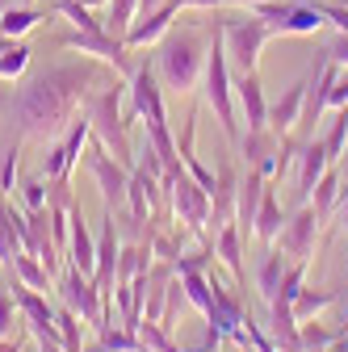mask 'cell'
<instances>
[{
    "instance_id": "cell-37",
    "label": "cell",
    "mask_w": 348,
    "mask_h": 352,
    "mask_svg": "<svg viewBox=\"0 0 348 352\" xmlns=\"http://www.w3.org/2000/svg\"><path fill=\"white\" fill-rule=\"evenodd\" d=\"M17 189L25 197V210H47V176H21Z\"/></svg>"
},
{
    "instance_id": "cell-30",
    "label": "cell",
    "mask_w": 348,
    "mask_h": 352,
    "mask_svg": "<svg viewBox=\"0 0 348 352\" xmlns=\"http://www.w3.org/2000/svg\"><path fill=\"white\" fill-rule=\"evenodd\" d=\"M139 17V0H109V13H105V34L126 38V30L135 25Z\"/></svg>"
},
{
    "instance_id": "cell-11",
    "label": "cell",
    "mask_w": 348,
    "mask_h": 352,
    "mask_svg": "<svg viewBox=\"0 0 348 352\" xmlns=\"http://www.w3.org/2000/svg\"><path fill=\"white\" fill-rule=\"evenodd\" d=\"M239 155H243V168H256L265 172V181L273 185L277 172H281V139L273 135V130H248V135L239 139Z\"/></svg>"
},
{
    "instance_id": "cell-24",
    "label": "cell",
    "mask_w": 348,
    "mask_h": 352,
    "mask_svg": "<svg viewBox=\"0 0 348 352\" xmlns=\"http://www.w3.org/2000/svg\"><path fill=\"white\" fill-rule=\"evenodd\" d=\"M42 21H51V9L42 13V9H34V5H13V9H5L0 13V34L5 38H25L34 25H42Z\"/></svg>"
},
{
    "instance_id": "cell-45",
    "label": "cell",
    "mask_w": 348,
    "mask_h": 352,
    "mask_svg": "<svg viewBox=\"0 0 348 352\" xmlns=\"http://www.w3.org/2000/svg\"><path fill=\"white\" fill-rule=\"evenodd\" d=\"M336 214H340V227L348 231V185H344V193H340V210H336Z\"/></svg>"
},
{
    "instance_id": "cell-10",
    "label": "cell",
    "mask_w": 348,
    "mask_h": 352,
    "mask_svg": "<svg viewBox=\"0 0 348 352\" xmlns=\"http://www.w3.org/2000/svg\"><path fill=\"white\" fill-rule=\"evenodd\" d=\"M319 214H315V206L307 201L294 218H285V227H281V235H277V243H281V252L290 256V260H307L311 264V256H315V243H319Z\"/></svg>"
},
{
    "instance_id": "cell-5",
    "label": "cell",
    "mask_w": 348,
    "mask_h": 352,
    "mask_svg": "<svg viewBox=\"0 0 348 352\" xmlns=\"http://www.w3.org/2000/svg\"><path fill=\"white\" fill-rule=\"evenodd\" d=\"M269 38H273V34H269V25L260 21L252 9H248V17L227 21V25H223V47H227V63H231V72H235V76L256 72Z\"/></svg>"
},
{
    "instance_id": "cell-50",
    "label": "cell",
    "mask_w": 348,
    "mask_h": 352,
    "mask_svg": "<svg viewBox=\"0 0 348 352\" xmlns=\"http://www.w3.org/2000/svg\"><path fill=\"white\" fill-rule=\"evenodd\" d=\"M340 331H348V319H344V323H340Z\"/></svg>"
},
{
    "instance_id": "cell-47",
    "label": "cell",
    "mask_w": 348,
    "mask_h": 352,
    "mask_svg": "<svg viewBox=\"0 0 348 352\" xmlns=\"http://www.w3.org/2000/svg\"><path fill=\"white\" fill-rule=\"evenodd\" d=\"M231 5H243V9H252V5H265V0H231Z\"/></svg>"
},
{
    "instance_id": "cell-40",
    "label": "cell",
    "mask_w": 348,
    "mask_h": 352,
    "mask_svg": "<svg viewBox=\"0 0 348 352\" xmlns=\"http://www.w3.org/2000/svg\"><path fill=\"white\" fill-rule=\"evenodd\" d=\"M17 315H21V311H17V298L0 289V336H13V319H17Z\"/></svg>"
},
{
    "instance_id": "cell-38",
    "label": "cell",
    "mask_w": 348,
    "mask_h": 352,
    "mask_svg": "<svg viewBox=\"0 0 348 352\" xmlns=\"http://www.w3.org/2000/svg\"><path fill=\"white\" fill-rule=\"evenodd\" d=\"M21 135L13 139V147L5 151V164H0V193H9V189H17V164H21Z\"/></svg>"
},
{
    "instance_id": "cell-46",
    "label": "cell",
    "mask_w": 348,
    "mask_h": 352,
    "mask_svg": "<svg viewBox=\"0 0 348 352\" xmlns=\"http://www.w3.org/2000/svg\"><path fill=\"white\" fill-rule=\"evenodd\" d=\"M38 352H67L63 344H38Z\"/></svg>"
},
{
    "instance_id": "cell-21",
    "label": "cell",
    "mask_w": 348,
    "mask_h": 352,
    "mask_svg": "<svg viewBox=\"0 0 348 352\" xmlns=\"http://www.w3.org/2000/svg\"><path fill=\"white\" fill-rule=\"evenodd\" d=\"M340 298H348V289H315V285H302L298 298H294V319L298 323H307V319H319L327 306H336Z\"/></svg>"
},
{
    "instance_id": "cell-32",
    "label": "cell",
    "mask_w": 348,
    "mask_h": 352,
    "mask_svg": "<svg viewBox=\"0 0 348 352\" xmlns=\"http://www.w3.org/2000/svg\"><path fill=\"white\" fill-rule=\"evenodd\" d=\"M55 323H59V340H63V348H67V352H84V340H80V323H84V319L72 311L67 302L55 306Z\"/></svg>"
},
{
    "instance_id": "cell-31",
    "label": "cell",
    "mask_w": 348,
    "mask_h": 352,
    "mask_svg": "<svg viewBox=\"0 0 348 352\" xmlns=\"http://www.w3.org/2000/svg\"><path fill=\"white\" fill-rule=\"evenodd\" d=\"M323 147H327L331 164L344 160V151H348V105L336 109V118H331V126H327V135H323Z\"/></svg>"
},
{
    "instance_id": "cell-16",
    "label": "cell",
    "mask_w": 348,
    "mask_h": 352,
    "mask_svg": "<svg viewBox=\"0 0 348 352\" xmlns=\"http://www.w3.org/2000/svg\"><path fill=\"white\" fill-rule=\"evenodd\" d=\"M67 264H76V269L89 273V277H93V264H97V239L89 235V223H84L80 201L67 214Z\"/></svg>"
},
{
    "instance_id": "cell-39",
    "label": "cell",
    "mask_w": 348,
    "mask_h": 352,
    "mask_svg": "<svg viewBox=\"0 0 348 352\" xmlns=\"http://www.w3.org/2000/svg\"><path fill=\"white\" fill-rule=\"evenodd\" d=\"M323 59H327V63H336V67H348V34H344V30H336V34L327 38Z\"/></svg>"
},
{
    "instance_id": "cell-15",
    "label": "cell",
    "mask_w": 348,
    "mask_h": 352,
    "mask_svg": "<svg viewBox=\"0 0 348 352\" xmlns=\"http://www.w3.org/2000/svg\"><path fill=\"white\" fill-rule=\"evenodd\" d=\"M235 109H239V122L248 130H265L269 126V101H265V88H260L256 72L235 76Z\"/></svg>"
},
{
    "instance_id": "cell-53",
    "label": "cell",
    "mask_w": 348,
    "mask_h": 352,
    "mask_svg": "<svg viewBox=\"0 0 348 352\" xmlns=\"http://www.w3.org/2000/svg\"><path fill=\"white\" fill-rule=\"evenodd\" d=\"M25 5H30V0H25Z\"/></svg>"
},
{
    "instance_id": "cell-52",
    "label": "cell",
    "mask_w": 348,
    "mask_h": 352,
    "mask_svg": "<svg viewBox=\"0 0 348 352\" xmlns=\"http://www.w3.org/2000/svg\"><path fill=\"white\" fill-rule=\"evenodd\" d=\"M319 352H331V348H319Z\"/></svg>"
},
{
    "instance_id": "cell-1",
    "label": "cell",
    "mask_w": 348,
    "mask_h": 352,
    "mask_svg": "<svg viewBox=\"0 0 348 352\" xmlns=\"http://www.w3.org/2000/svg\"><path fill=\"white\" fill-rule=\"evenodd\" d=\"M118 72H105L101 59H76V63H55L25 80L17 93L5 101V113L13 118L21 139L55 143L63 130L84 113L89 97L101 84H109Z\"/></svg>"
},
{
    "instance_id": "cell-7",
    "label": "cell",
    "mask_w": 348,
    "mask_h": 352,
    "mask_svg": "<svg viewBox=\"0 0 348 352\" xmlns=\"http://www.w3.org/2000/svg\"><path fill=\"white\" fill-rule=\"evenodd\" d=\"M55 294H59V302H67L72 311L89 323V327H97V331H105L109 327V319H105V302H101V289L93 285V277L89 273H80L76 264H63V273L55 277Z\"/></svg>"
},
{
    "instance_id": "cell-13",
    "label": "cell",
    "mask_w": 348,
    "mask_h": 352,
    "mask_svg": "<svg viewBox=\"0 0 348 352\" xmlns=\"http://www.w3.org/2000/svg\"><path fill=\"white\" fill-rule=\"evenodd\" d=\"M298 168H294V185H298V197L302 201H311V189L323 181V172L331 168V155H327V147H323V139H307L298 147V160H294Z\"/></svg>"
},
{
    "instance_id": "cell-14",
    "label": "cell",
    "mask_w": 348,
    "mask_h": 352,
    "mask_svg": "<svg viewBox=\"0 0 348 352\" xmlns=\"http://www.w3.org/2000/svg\"><path fill=\"white\" fill-rule=\"evenodd\" d=\"M307 88H311V76H302L298 84H290L285 93L269 105V130L277 139H285V135H294V126L302 122V105H307Z\"/></svg>"
},
{
    "instance_id": "cell-33",
    "label": "cell",
    "mask_w": 348,
    "mask_h": 352,
    "mask_svg": "<svg viewBox=\"0 0 348 352\" xmlns=\"http://www.w3.org/2000/svg\"><path fill=\"white\" fill-rule=\"evenodd\" d=\"M298 336H302V352H319L340 340V327H323L319 319H307V323H298Z\"/></svg>"
},
{
    "instance_id": "cell-44",
    "label": "cell",
    "mask_w": 348,
    "mask_h": 352,
    "mask_svg": "<svg viewBox=\"0 0 348 352\" xmlns=\"http://www.w3.org/2000/svg\"><path fill=\"white\" fill-rule=\"evenodd\" d=\"M0 352H21V336H0Z\"/></svg>"
},
{
    "instance_id": "cell-49",
    "label": "cell",
    "mask_w": 348,
    "mask_h": 352,
    "mask_svg": "<svg viewBox=\"0 0 348 352\" xmlns=\"http://www.w3.org/2000/svg\"><path fill=\"white\" fill-rule=\"evenodd\" d=\"M5 9H13V0H0V13H5Z\"/></svg>"
},
{
    "instance_id": "cell-35",
    "label": "cell",
    "mask_w": 348,
    "mask_h": 352,
    "mask_svg": "<svg viewBox=\"0 0 348 352\" xmlns=\"http://www.w3.org/2000/svg\"><path fill=\"white\" fill-rule=\"evenodd\" d=\"M139 340H143V352H185L177 340H172V331H164V327L151 323V319L139 323Z\"/></svg>"
},
{
    "instance_id": "cell-34",
    "label": "cell",
    "mask_w": 348,
    "mask_h": 352,
    "mask_svg": "<svg viewBox=\"0 0 348 352\" xmlns=\"http://www.w3.org/2000/svg\"><path fill=\"white\" fill-rule=\"evenodd\" d=\"M51 13H63L76 30H105V21L89 9V5H84V0H55V9Z\"/></svg>"
},
{
    "instance_id": "cell-29",
    "label": "cell",
    "mask_w": 348,
    "mask_h": 352,
    "mask_svg": "<svg viewBox=\"0 0 348 352\" xmlns=\"http://www.w3.org/2000/svg\"><path fill=\"white\" fill-rule=\"evenodd\" d=\"M17 252H21V239H17V231H13V223H9V201H5V193H0V269L13 273Z\"/></svg>"
},
{
    "instance_id": "cell-27",
    "label": "cell",
    "mask_w": 348,
    "mask_h": 352,
    "mask_svg": "<svg viewBox=\"0 0 348 352\" xmlns=\"http://www.w3.org/2000/svg\"><path fill=\"white\" fill-rule=\"evenodd\" d=\"M13 277L21 281V285H30V289H55V277L47 273V264H42L38 256H30V252H17V260H13Z\"/></svg>"
},
{
    "instance_id": "cell-12",
    "label": "cell",
    "mask_w": 348,
    "mask_h": 352,
    "mask_svg": "<svg viewBox=\"0 0 348 352\" xmlns=\"http://www.w3.org/2000/svg\"><path fill=\"white\" fill-rule=\"evenodd\" d=\"M210 201H214L210 227H214V235H219V227L235 223V201H239V172H235L231 160H223L219 172H214V193H210Z\"/></svg>"
},
{
    "instance_id": "cell-9",
    "label": "cell",
    "mask_w": 348,
    "mask_h": 352,
    "mask_svg": "<svg viewBox=\"0 0 348 352\" xmlns=\"http://www.w3.org/2000/svg\"><path fill=\"white\" fill-rule=\"evenodd\" d=\"M63 51H80V55H93L101 63H113L118 76H130L135 72V59H130V47L122 38L105 34V30H72L67 38H59Z\"/></svg>"
},
{
    "instance_id": "cell-26",
    "label": "cell",
    "mask_w": 348,
    "mask_h": 352,
    "mask_svg": "<svg viewBox=\"0 0 348 352\" xmlns=\"http://www.w3.org/2000/svg\"><path fill=\"white\" fill-rule=\"evenodd\" d=\"M30 67V47L21 38H5L0 34V80H21Z\"/></svg>"
},
{
    "instance_id": "cell-51",
    "label": "cell",
    "mask_w": 348,
    "mask_h": 352,
    "mask_svg": "<svg viewBox=\"0 0 348 352\" xmlns=\"http://www.w3.org/2000/svg\"><path fill=\"white\" fill-rule=\"evenodd\" d=\"M340 5H344V9H348V0H340Z\"/></svg>"
},
{
    "instance_id": "cell-23",
    "label": "cell",
    "mask_w": 348,
    "mask_h": 352,
    "mask_svg": "<svg viewBox=\"0 0 348 352\" xmlns=\"http://www.w3.org/2000/svg\"><path fill=\"white\" fill-rule=\"evenodd\" d=\"M214 256H219L227 269H231L235 281H243V235H239L235 223L219 227V235H214Z\"/></svg>"
},
{
    "instance_id": "cell-8",
    "label": "cell",
    "mask_w": 348,
    "mask_h": 352,
    "mask_svg": "<svg viewBox=\"0 0 348 352\" xmlns=\"http://www.w3.org/2000/svg\"><path fill=\"white\" fill-rule=\"evenodd\" d=\"M84 164H89L93 181H97V189H101L105 210H122V206H126V185H130V168H126L122 160H113L97 135H89V147H84Z\"/></svg>"
},
{
    "instance_id": "cell-2",
    "label": "cell",
    "mask_w": 348,
    "mask_h": 352,
    "mask_svg": "<svg viewBox=\"0 0 348 352\" xmlns=\"http://www.w3.org/2000/svg\"><path fill=\"white\" fill-rule=\"evenodd\" d=\"M122 97H126V80L113 76L109 84H101L97 93L89 97L84 113H89L93 135L105 143V151H109L113 160H122L126 168H135V143H130V122H126V113H122Z\"/></svg>"
},
{
    "instance_id": "cell-3",
    "label": "cell",
    "mask_w": 348,
    "mask_h": 352,
    "mask_svg": "<svg viewBox=\"0 0 348 352\" xmlns=\"http://www.w3.org/2000/svg\"><path fill=\"white\" fill-rule=\"evenodd\" d=\"M202 88H206V105L219 118L223 135L239 147L243 130H239V109H235V72L227 63V47H223V30H214L210 51H206V72H202Z\"/></svg>"
},
{
    "instance_id": "cell-36",
    "label": "cell",
    "mask_w": 348,
    "mask_h": 352,
    "mask_svg": "<svg viewBox=\"0 0 348 352\" xmlns=\"http://www.w3.org/2000/svg\"><path fill=\"white\" fill-rule=\"evenodd\" d=\"M307 285V260H290V269H285V277H281V285H277V298L273 302H285V306H294V298H298V289Z\"/></svg>"
},
{
    "instance_id": "cell-17",
    "label": "cell",
    "mask_w": 348,
    "mask_h": 352,
    "mask_svg": "<svg viewBox=\"0 0 348 352\" xmlns=\"http://www.w3.org/2000/svg\"><path fill=\"white\" fill-rule=\"evenodd\" d=\"M265 172L248 168L239 176V201H235V227L243 239H252V227H256V210H260V197H265Z\"/></svg>"
},
{
    "instance_id": "cell-6",
    "label": "cell",
    "mask_w": 348,
    "mask_h": 352,
    "mask_svg": "<svg viewBox=\"0 0 348 352\" xmlns=\"http://www.w3.org/2000/svg\"><path fill=\"white\" fill-rule=\"evenodd\" d=\"M126 97H130V118H139L143 130L168 126V109H164V80L155 72V63H135V72L126 76Z\"/></svg>"
},
{
    "instance_id": "cell-48",
    "label": "cell",
    "mask_w": 348,
    "mask_h": 352,
    "mask_svg": "<svg viewBox=\"0 0 348 352\" xmlns=\"http://www.w3.org/2000/svg\"><path fill=\"white\" fill-rule=\"evenodd\" d=\"M340 164H344V185H348V151H344V160H340Z\"/></svg>"
},
{
    "instance_id": "cell-22",
    "label": "cell",
    "mask_w": 348,
    "mask_h": 352,
    "mask_svg": "<svg viewBox=\"0 0 348 352\" xmlns=\"http://www.w3.org/2000/svg\"><path fill=\"white\" fill-rule=\"evenodd\" d=\"M281 227H285V214H281V201H277V193L265 185V197H260V210H256V227H252V235L260 239V243H277V235H281Z\"/></svg>"
},
{
    "instance_id": "cell-19",
    "label": "cell",
    "mask_w": 348,
    "mask_h": 352,
    "mask_svg": "<svg viewBox=\"0 0 348 352\" xmlns=\"http://www.w3.org/2000/svg\"><path fill=\"white\" fill-rule=\"evenodd\" d=\"M285 269H290V256L281 252V243H269L265 256H260V264H256V289H260V298H265V302L277 298V285H281Z\"/></svg>"
},
{
    "instance_id": "cell-28",
    "label": "cell",
    "mask_w": 348,
    "mask_h": 352,
    "mask_svg": "<svg viewBox=\"0 0 348 352\" xmlns=\"http://www.w3.org/2000/svg\"><path fill=\"white\" fill-rule=\"evenodd\" d=\"M177 277H181V285H185V298H189L193 311L210 315V306H214V294H210V273L189 269V273H177Z\"/></svg>"
},
{
    "instance_id": "cell-20",
    "label": "cell",
    "mask_w": 348,
    "mask_h": 352,
    "mask_svg": "<svg viewBox=\"0 0 348 352\" xmlns=\"http://www.w3.org/2000/svg\"><path fill=\"white\" fill-rule=\"evenodd\" d=\"M340 193H344V172H340V164H331V168L323 172V181L311 189V206H315V214H319V223H331V218H336Z\"/></svg>"
},
{
    "instance_id": "cell-42",
    "label": "cell",
    "mask_w": 348,
    "mask_h": 352,
    "mask_svg": "<svg viewBox=\"0 0 348 352\" xmlns=\"http://www.w3.org/2000/svg\"><path fill=\"white\" fill-rule=\"evenodd\" d=\"M319 9H323L327 25H336V30L348 34V9H344V5H336V0H319Z\"/></svg>"
},
{
    "instance_id": "cell-41",
    "label": "cell",
    "mask_w": 348,
    "mask_h": 352,
    "mask_svg": "<svg viewBox=\"0 0 348 352\" xmlns=\"http://www.w3.org/2000/svg\"><path fill=\"white\" fill-rule=\"evenodd\" d=\"M340 105H348V67H340L331 93H327V109H340Z\"/></svg>"
},
{
    "instance_id": "cell-18",
    "label": "cell",
    "mask_w": 348,
    "mask_h": 352,
    "mask_svg": "<svg viewBox=\"0 0 348 352\" xmlns=\"http://www.w3.org/2000/svg\"><path fill=\"white\" fill-rule=\"evenodd\" d=\"M172 17H177V9H172V5H160L155 13H143V17H135V25H130L126 30V47L130 51H143V47H155V42L172 30Z\"/></svg>"
},
{
    "instance_id": "cell-43",
    "label": "cell",
    "mask_w": 348,
    "mask_h": 352,
    "mask_svg": "<svg viewBox=\"0 0 348 352\" xmlns=\"http://www.w3.org/2000/svg\"><path fill=\"white\" fill-rule=\"evenodd\" d=\"M164 5H172V9H223L231 0H164Z\"/></svg>"
},
{
    "instance_id": "cell-4",
    "label": "cell",
    "mask_w": 348,
    "mask_h": 352,
    "mask_svg": "<svg viewBox=\"0 0 348 352\" xmlns=\"http://www.w3.org/2000/svg\"><path fill=\"white\" fill-rule=\"evenodd\" d=\"M155 72L164 80V88H189L202 84L206 72V47H202V34L197 30H168L160 38V55H155Z\"/></svg>"
},
{
    "instance_id": "cell-25",
    "label": "cell",
    "mask_w": 348,
    "mask_h": 352,
    "mask_svg": "<svg viewBox=\"0 0 348 352\" xmlns=\"http://www.w3.org/2000/svg\"><path fill=\"white\" fill-rule=\"evenodd\" d=\"M84 352H143V340H139L135 327H113L109 323L105 331H97V340Z\"/></svg>"
}]
</instances>
